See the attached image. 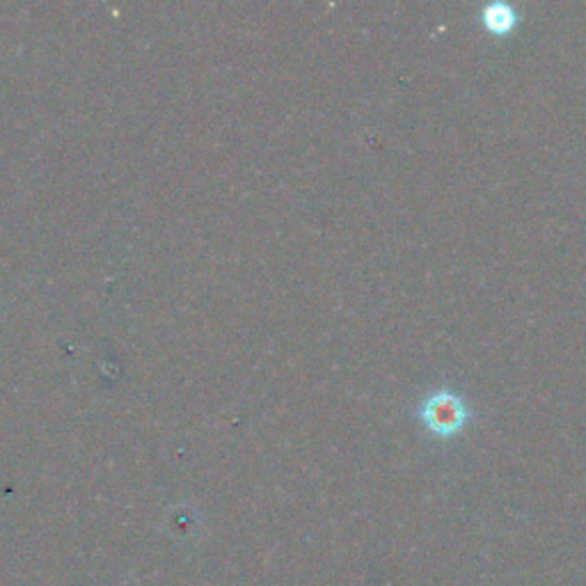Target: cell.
Here are the masks:
<instances>
[{"label": "cell", "instance_id": "2", "mask_svg": "<svg viewBox=\"0 0 586 586\" xmlns=\"http://www.w3.org/2000/svg\"><path fill=\"white\" fill-rule=\"evenodd\" d=\"M482 21L490 33L495 35H506L509 30L515 28V23H518V12L515 7L504 5V3H492L483 10Z\"/></svg>", "mask_w": 586, "mask_h": 586}, {"label": "cell", "instance_id": "1", "mask_svg": "<svg viewBox=\"0 0 586 586\" xmlns=\"http://www.w3.org/2000/svg\"><path fill=\"white\" fill-rule=\"evenodd\" d=\"M420 417L428 431L449 437L463 428L470 417V410L465 405L463 397H459L451 389H440V392H433L431 397L424 398Z\"/></svg>", "mask_w": 586, "mask_h": 586}]
</instances>
